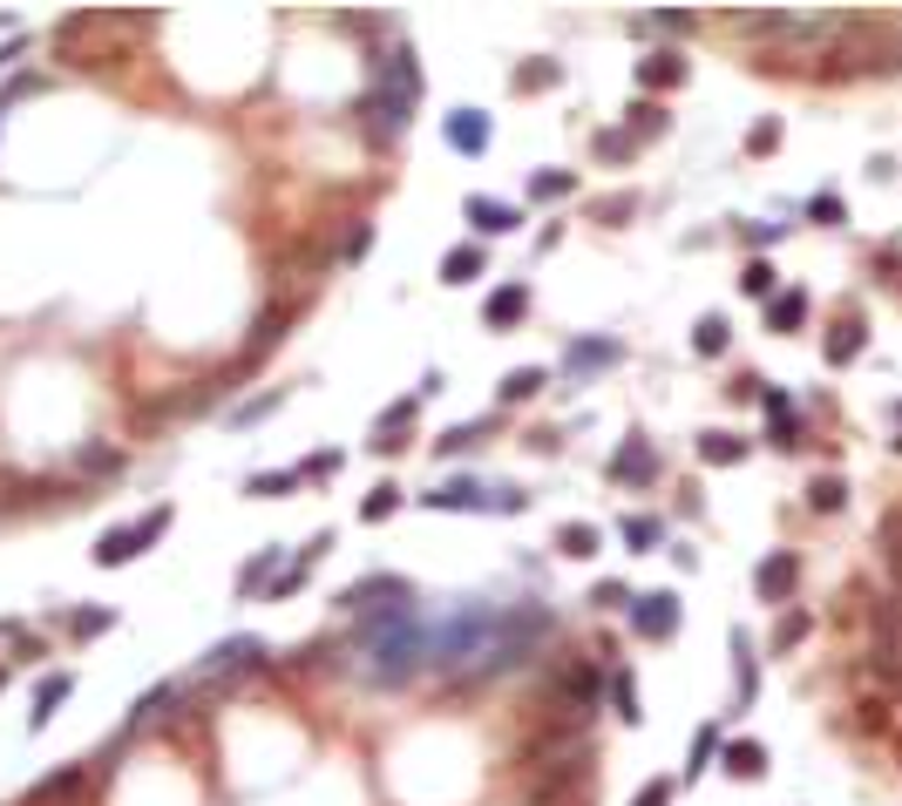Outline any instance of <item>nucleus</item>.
Masks as SVG:
<instances>
[{"mask_svg": "<svg viewBox=\"0 0 902 806\" xmlns=\"http://www.w3.org/2000/svg\"><path fill=\"white\" fill-rule=\"evenodd\" d=\"M611 698H617V718H624V725H638V718H645V712H638V684H632V671H617V678H611Z\"/></svg>", "mask_w": 902, "mask_h": 806, "instance_id": "2f4dec72", "label": "nucleus"}, {"mask_svg": "<svg viewBox=\"0 0 902 806\" xmlns=\"http://www.w3.org/2000/svg\"><path fill=\"white\" fill-rule=\"evenodd\" d=\"M624 536H632L638 549H652V542H658L665 529H658V522H652V515H632V522H624Z\"/></svg>", "mask_w": 902, "mask_h": 806, "instance_id": "49530a36", "label": "nucleus"}, {"mask_svg": "<svg viewBox=\"0 0 902 806\" xmlns=\"http://www.w3.org/2000/svg\"><path fill=\"white\" fill-rule=\"evenodd\" d=\"M543 380H550L543 367H516V373L502 380V407H523V400H536V393H543Z\"/></svg>", "mask_w": 902, "mask_h": 806, "instance_id": "5701e85b", "label": "nucleus"}, {"mask_svg": "<svg viewBox=\"0 0 902 806\" xmlns=\"http://www.w3.org/2000/svg\"><path fill=\"white\" fill-rule=\"evenodd\" d=\"M882 562H889V576L902 583V515H882Z\"/></svg>", "mask_w": 902, "mask_h": 806, "instance_id": "473e14b6", "label": "nucleus"}, {"mask_svg": "<svg viewBox=\"0 0 902 806\" xmlns=\"http://www.w3.org/2000/svg\"><path fill=\"white\" fill-rule=\"evenodd\" d=\"M557 549H564V556H598V522H564Z\"/></svg>", "mask_w": 902, "mask_h": 806, "instance_id": "a878e982", "label": "nucleus"}, {"mask_svg": "<svg viewBox=\"0 0 902 806\" xmlns=\"http://www.w3.org/2000/svg\"><path fill=\"white\" fill-rule=\"evenodd\" d=\"M394 508H401V489H394V481H380V489H374V495L360 502V515H367V522H387Z\"/></svg>", "mask_w": 902, "mask_h": 806, "instance_id": "72a5a7b5", "label": "nucleus"}, {"mask_svg": "<svg viewBox=\"0 0 902 806\" xmlns=\"http://www.w3.org/2000/svg\"><path fill=\"white\" fill-rule=\"evenodd\" d=\"M808 211H814L821 224H842V217H848V204H842V197H828V190H821V197H814V204H808Z\"/></svg>", "mask_w": 902, "mask_h": 806, "instance_id": "de8ad7c7", "label": "nucleus"}, {"mask_svg": "<svg viewBox=\"0 0 902 806\" xmlns=\"http://www.w3.org/2000/svg\"><path fill=\"white\" fill-rule=\"evenodd\" d=\"M726 339H733V326H726L720 312H705L699 326H692V352H705V359H713V352H726Z\"/></svg>", "mask_w": 902, "mask_h": 806, "instance_id": "b1692460", "label": "nucleus"}, {"mask_svg": "<svg viewBox=\"0 0 902 806\" xmlns=\"http://www.w3.org/2000/svg\"><path fill=\"white\" fill-rule=\"evenodd\" d=\"M408 109H414L408 96H394V89H380V82H374V96L360 102V115H367V136H374V143H394V136H408Z\"/></svg>", "mask_w": 902, "mask_h": 806, "instance_id": "f03ea898", "label": "nucleus"}, {"mask_svg": "<svg viewBox=\"0 0 902 806\" xmlns=\"http://www.w3.org/2000/svg\"><path fill=\"white\" fill-rule=\"evenodd\" d=\"M632 596H638L632 583H598V590H591V603H598V611H632Z\"/></svg>", "mask_w": 902, "mask_h": 806, "instance_id": "58836bf2", "label": "nucleus"}, {"mask_svg": "<svg viewBox=\"0 0 902 806\" xmlns=\"http://www.w3.org/2000/svg\"><path fill=\"white\" fill-rule=\"evenodd\" d=\"M170 705H177V684H156V692H143V698H136L130 725H143V718H156V712H170Z\"/></svg>", "mask_w": 902, "mask_h": 806, "instance_id": "f704fd0d", "label": "nucleus"}, {"mask_svg": "<svg viewBox=\"0 0 902 806\" xmlns=\"http://www.w3.org/2000/svg\"><path fill=\"white\" fill-rule=\"evenodd\" d=\"M380 596H387V603H414V590H408L401 576H360V583H353L339 603H346L353 617H367V611H380Z\"/></svg>", "mask_w": 902, "mask_h": 806, "instance_id": "39448f33", "label": "nucleus"}, {"mask_svg": "<svg viewBox=\"0 0 902 806\" xmlns=\"http://www.w3.org/2000/svg\"><path fill=\"white\" fill-rule=\"evenodd\" d=\"M686 82V55L679 48H658V55H645L638 61V89L652 96V89H679Z\"/></svg>", "mask_w": 902, "mask_h": 806, "instance_id": "9d476101", "label": "nucleus"}, {"mask_svg": "<svg viewBox=\"0 0 902 806\" xmlns=\"http://www.w3.org/2000/svg\"><path fill=\"white\" fill-rule=\"evenodd\" d=\"M739 286H747L754 299H773V265H767V258H754V265H747V278H739Z\"/></svg>", "mask_w": 902, "mask_h": 806, "instance_id": "79ce46f5", "label": "nucleus"}, {"mask_svg": "<svg viewBox=\"0 0 902 806\" xmlns=\"http://www.w3.org/2000/svg\"><path fill=\"white\" fill-rule=\"evenodd\" d=\"M333 468H339V455H312V461L299 468V481H305V474H333Z\"/></svg>", "mask_w": 902, "mask_h": 806, "instance_id": "6e6d98bb", "label": "nucleus"}, {"mask_svg": "<svg viewBox=\"0 0 902 806\" xmlns=\"http://www.w3.org/2000/svg\"><path fill=\"white\" fill-rule=\"evenodd\" d=\"M624 617H632L638 637H672L679 630V596L672 590H645V596H632V611H624Z\"/></svg>", "mask_w": 902, "mask_h": 806, "instance_id": "7ed1b4c3", "label": "nucleus"}, {"mask_svg": "<svg viewBox=\"0 0 902 806\" xmlns=\"http://www.w3.org/2000/svg\"><path fill=\"white\" fill-rule=\"evenodd\" d=\"M489 271V251L482 245H455L448 258H442V278H448V286H468V278H482Z\"/></svg>", "mask_w": 902, "mask_h": 806, "instance_id": "aec40b11", "label": "nucleus"}, {"mask_svg": "<svg viewBox=\"0 0 902 806\" xmlns=\"http://www.w3.org/2000/svg\"><path fill=\"white\" fill-rule=\"evenodd\" d=\"M720 765H726L733 780H760V773H767V746H760V739H726Z\"/></svg>", "mask_w": 902, "mask_h": 806, "instance_id": "ddd939ff", "label": "nucleus"}, {"mask_svg": "<svg viewBox=\"0 0 902 806\" xmlns=\"http://www.w3.org/2000/svg\"><path fill=\"white\" fill-rule=\"evenodd\" d=\"M617 359H624L617 339H570V346H564V367H570V373H598V367H617Z\"/></svg>", "mask_w": 902, "mask_h": 806, "instance_id": "9b49d317", "label": "nucleus"}, {"mask_svg": "<svg viewBox=\"0 0 902 806\" xmlns=\"http://www.w3.org/2000/svg\"><path fill=\"white\" fill-rule=\"evenodd\" d=\"M557 692L570 698V712H591V705H598V671L583 664V658H564V671H557Z\"/></svg>", "mask_w": 902, "mask_h": 806, "instance_id": "f8f14e48", "label": "nucleus"}, {"mask_svg": "<svg viewBox=\"0 0 902 806\" xmlns=\"http://www.w3.org/2000/svg\"><path fill=\"white\" fill-rule=\"evenodd\" d=\"M624 149H632V136H617V130L598 136V156H624Z\"/></svg>", "mask_w": 902, "mask_h": 806, "instance_id": "5fc2aeb1", "label": "nucleus"}, {"mask_svg": "<svg viewBox=\"0 0 902 806\" xmlns=\"http://www.w3.org/2000/svg\"><path fill=\"white\" fill-rule=\"evenodd\" d=\"M842 502H848L842 474H814V481H808V508H814V515H835Z\"/></svg>", "mask_w": 902, "mask_h": 806, "instance_id": "393cba45", "label": "nucleus"}, {"mask_svg": "<svg viewBox=\"0 0 902 806\" xmlns=\"http://www.w3.org/2000/svg\"><path fill=\"white\" fill-rule=\"evenodd\" d=\"M109 624H115L109 611H75V617H68V637H82V643H89V637H102Z\"/></svg>", "mask_w": 902, "mask_h": 806, "instance_id": "4c0bfd02", "label": "nucleus"}, {"mask_svg": "<svg viewBox=\"0 0 902 806\" xmlns=\"http://www.w3.org/2000/svg\"><path fill=\"white\" fill-rule=\"evenodd\" d=\"M523 312H530V286H495V292H489V305H482V318H489V326H516Z\"/></svg>", "mask_w": 902, "mask_h": 806, "instance_id": "f3484780", "label": "nucleus"}, {"mask_svg": "<svg viewBox=\"0 0 902 806\" xmlns=\"http://www.w3.org/2000/svg\"><path fill=\"white\" fill-rule=\"evenodd\" d=\"M773 143H780V123H773V115H760V123L747 130V149H754V156H767Z\"/></svg>", "mask_w": 902, "mask_h": 806, "instance_id": "37998d69", "label": "nucleus"}, {"mask_svg": "<svg viewBox=\"0 0 902 806\" xmlns=\"http://www.w3.org/2000/svg\"><path fill=\"white\" fill-rule=\"evenodd\" d=\"M271 562H279V549H265V556H252L245 570H238V590H245V596H252V590H258V583L271 576Z\"/></svg>", "mask_w": 902, "mask_h": 806, "instance_id": "a19ab883", "label": "nucleus"}, {"mask_svg": "<svg viewBox=\"0 0 902 806\" xmlns=\"http://www.w3.org/2000/svg\"><path fill=\"white\" fill-rule=\"evenodd\" d=\"M550 82H557V68H550V61H536V68L516 75V89H550Z\"/></svg>", "mask_w": 902, "mask_h": 806, "instance_id": "09e8293b", "label": "nucleus"}, {"mask_svg": "<svg viewBox=\"0 0 902 806\" xmlns=\"http://www.w3.org/2000/svg\"><path fill=\"white\" fill-rule=\"evenodd\" d=\"M442 130H448V149H461V156H482L489 149V115L482 109H455Z\"/></svg>", "mask_w": 902, "mask_h": 806, "instance_id": "1a4fd4ad", "label": "nucleus"}, {"mask_svg": "<svg viewBox=\"0 0 902 806\" xmlns=\"http://www.w3.org/2000/svg\"><path fill=\"white\" fill-rule=\"evenodd\" d=\"M882 684H902V630H876V651H869Z\"/></svg>", "mask_w": 902, "mask_h": 806, "instance_id": "412c9836", "label": "nucleus"}, {"mask_svg": "<svg viewBox=\"0 0 902 806\" xmlns=\"http://www.w3.org/2000/svg\"><path fill=\"white\" fill-rule=\"evenodd\" d=\"M367 245H374V224H353V231H346V258H360Z\"/></svg>", "mask_w": 902, "mask_h": 806, "instance_id": "864d4df0", "label": "nucleus"}, {"mask_svg": "<svg viewBox=\"0 0 902 806\" xmlns=\"http://www.w3.org/2000/svg\"><path fill=\"white\" fill-rule=\"evenodd\" d=\"M82 468H89V474H115V468H123V455H115V448H82Z\"/></svg>", "mask_w": 902, "mask_h": 806, "instance_id": "a18cd8bd", "label": "nucleus"}, {"mask_svg": "<svg viewBox=\"0 0 902 806\" xmlns=\"http://www.w3.org/2000/svg\"><path fill=\"white\" fill-rule=\"evenodd\" d=\"M617 217H632V197H604L598 204V224H617Z\"/></svg>", "mask_w": 902, "mask_h": 806, "instance_id": "603ef678", "label": "nucleus"}, {"mask_svg": "<svg viewBox=\"0 0 902 806\" xmlns=\"http://www.w3.org/2000/svg\"><path fill=\"white\" fill-rule=\"evenodd\" d=\"M713 752H720V725H699V732H692V765H686V780H699L705 765H713ZM686 780H679V786H686Z\"/></svg>", "mask_w": 902, "mask_h": 806, "instance_id": "bb28decb", "label": "nucleus"}, {"mask_svg": "<svg viewBox=\"0 0 902 806\" xmlns=\"http://www.w3.org/2000/svg\"><path fill=\"white\" fill-rule=\"evenodd\" d=\"M760 407H767V434H773V448H801V427H794V393H788V387H760Z\"/></svg>", "mask_w": 902, "mask_h": 806, "instance_id": "0eeeda50", "label": "nucleus"}, {"mask_svg": "<svg viewBox=\"0 0 902 806\" xmlns=\"http://www.w3.org/2000/svg\"><path fill=\"white\" fill-rule=\"evenodd\" d=\"M895 448H902V440H895Z\"/></svg>", "mask_w": 902, "mask_h": 806, "instance_id": "13d9d810", "label": "nucleus"}, {"mask_svg": "<svg viewBox=\"0 0 902 806\" xmlns=\"http://www.w3.org/2000/svg\"><path fill=\"white\" fill-rule=\"evenodd\" d=\"M801 583V556L794 549H773L760 570H754V590H760V603H788V590Z\"/></svg>", "mask_w": 902, "mask_h": 806, "instance_id": "20e7f679", "label": "nucleus"}, {"mask_svg": "<svg viewBox=\"0 0 902 806\" xmlns=\"http://www.w3.org/2000/svg\"><path fill=\"white\" fill-rule=\"evenodd\" d=\"M258 658H265L258 637H224V643H211V651H204V671H211V678H238V671H252Z\"/></svg>", "mask_w": 902, "mask_h": 806, "instance_id": "423d86ee", "label": "nucleus"}, {"mask_svg": "<svg viewBox=\"0 0 902 806\" xmlns=\"http://www.w3.org/2000/svg\"><path fill=\"white\" fill-rule=\"evenodd\" d=\"M0 684H8V664H0Z\"/></svg>", "mask_w": 902, "mask_h": 806, "instance_id": "4d7b16f0", "label": "nucleus"}, {"mask_svg": "<svg viewBox=\"0 0 902 806\" xmlns=\"http://www.w3.org/2000/svg\"><path fill=\"white\" fill-rule=\"evenodd\" d=\"M170 515H177V508L164 502V508H143L136 522H123V529H109V536L96 542V562H102V570H123V562H136V556H143L149 542H164Z\"/></svg>", "mask_w": 902, "mask_h": 806, "instance_id": "f257e3e1", "label": "nucleus"}, {"mask_svg": "<svg viewBox=\"0 0 902 806\" xmlns=\"http://www.w3.org/2000/svg\"><path fill=\"white\" fill-rule=\"evenodd\" d=\"M672 793H679V780H672V773H658V780H645V786H638V799H632V806H672Z\"/></svg>", "mask_w": 902, "mask_h": 806, "instance_id": "e433bc0d", "label": "nucleus"}, {"mask_svg": "<svg viewBox=\"0 0 902 806\" xmlns=\"http://www.w3.org/2000/svg\"><path fill=\"white\" fill-rule=\"evenodd\" d=\"M421 502H427V508H489V489H476V481L455 474V481H442V489H427Z\"/></svg>", "mask_w": 902, "mask_h": 806, "instance_id": "dca6fc26", "label": "nucleus"}, {"mask_svg": "<svg viewBox=\"0 0 902 806\" xmlns=\"http://www.w3.org/2000/svg\"><path fill=\"white\" fill-rule=\"evenodd\" d=\"M739 455H747V440H739V434H726V427H705L699 434V461L705 468H733Z\"/></svg>", "mask_w": 902, "mask_h": 806, "instance_id": "a211bd4d", "label": "nucleus"}, {"mask_svg": "<svg viewBox=\"0 0 902 806\" xmlns=\"http://www.w3.org/2000/svg\"><path fill=\"white\" fill-rule=\"evenodd\" d=\"M299 489V468H279V474H252L245 481V495H258V502H271V495H292Z\"/></svg>", "mask_w": 902, "mask_h": 806, "instance_id": "cd10ccee", "label": "nucleus"}, {"mask_svg": "<svg viewBox=\"0 0 902 806\" xmlns=\"http://www.w3.org/2000/svg\"><path fill=\"white\" fill-rule=\"evenodd\" d=\"M570 190H577L570 170H536V177H530V197H536V204H550V197H570Z\"/></svg>", "mask_w": 902, "mask_h": 806, "instance_id": "7c9ffc66", "label": "nucleus"}, {"mask_svg": "<svg viewBox=\"0 0 902 806\" xmlns=\"http://www.w3.org/2000/svg\"><path fill=\"white\" fill-rule=\"evenodd\" d=\"M489 508H502V515H523V508H530V495H523V489H495V495H489Z\"/></svg>", "mask_w": 902, "mask_h": 806, "instance_id": "8fccbe9b", "label": "nucleus"}, {"mask_svg": "<svg viewBox=\"0 0 902 806\" xmlns=\"http://www.w3.org/2000/svg\"><path fill=\"white\" fill-rule=\"evenodd\" d=\"M624 115H632V136H658V130H665V115H658V102H632V109H624Z\"/></svg>", "mask_w": 902, "mask_h": 806, "instance_id": "ea45409f", "label": "nucleus"}, {"mask_svg": "<svg viewBox=\"0 0 902 806\" xmlns=\"http://www.w3.org/2000/svg\"><path fill=\"white\" fill-rule=\"evenodd\" d=\"M75 692V678L68 671H55V678H42V684H34V712H27V732H42V725L55 718V705Z\"/></svg>", "mask_w": 902, "mask_h": 806, "instance_id": "4468645a", "label": "nucleus"}, {"mask_svg": "<svg viewBox=\"0 0 902 806\" xmlns=\"http://www.w3.org/2000/svg\"><path fill=\"white\" fill-rule=\"evenodd\" d=\"M611 474H617V481H652V474H658V455L632 434V440H624V448L611 455Z\"/></svg>", "mask_w": 902, "mask_h": 806, "instance_id": "2eb2a0df", "label": "nucleus"}, {"mask_svg": "<svg viewBox=\"0 0 902 806\" xmlns=\"http://www.w3.org/2000/svg\"><path fill=\"white\" fill-rule=\"evenodd\" d=\"M279 339H286V312H265L258 326H252V346H245V367H252V359H258L265 346H279Z\"/></svg>", "mask_w": 902, "mask_h": 806, "instance_id": "c85d7f7f", "label": "nucleus"}, {"mask_svg": "<svg viewBox=\"0 0 902 806\" xmlns=\"http://www.w3.org/2000/svg\"><path fill=\"white\" fill-rule=\"evenodd\" d=\"M82 793V765H62V773H48L42 786L27 793V806H62V799H75Z\"/></svg>", "mask_w": 902, "mask_h": 806, "instance_id": "6ab92c4d", "label": "nucleus"}, {"mask_svg": "<svg viewBox=\"0 0 902 806\" xmlns=\"http://www.w3.org/2000/svg\"><path fill=\"white\" fill-rule=\"evenodd\" d=\"M0 115H8V109H0Z\"/></svg>", "mask_w": 902, "mask_h": 806, "instance_id": "bf43d9fd", "label": "nucleus"}, {"mask_svg": "<svg viewBox=\"0 0 902 806\" xmlns=\"http://www.w3.org/2000/svg\"><path fill=\"white\" fill-rule=\"evenodd\" d=\"M801 637H808V617L794 611V617H780V624H773V651H788V643H801Z\"/></svg>", "mask_w": 902, "mask_h": 806, "instance_id": "c03bdc74", "label": "nucleus"}, {"mask_svg": "<svg viewBox=\"0 0 902 806\" xmlns=\"http://www.w3.org/2000/svg\"><path fill=\"white\" fill-rule=\"evenodd\" d=\"M461 217L476 224L482 237H509V231L523 224V211H516V204H495V197H468V204H461Z\"/></svg>", "mask_w": 902, "mask_h": 806, "instance_id": "6e6552de", "label": "nucleus"}, {"mask_svg": "<svg viewBox=\"0 0 902 806\" xmlns=\"http://www.w3.org/2000/svg\"><path fill=\"white\" fill-rule=\"evenodd\" d=\"M767 318H773V333H794L801 318H808V292H788V299H773V305H767Z\"/></svg>", "mask_w": 902, "mask_h": 806, "instance_id": "c756f323", "label": "nucleus"}, {"mask_svg": "<svg viewBox=\"0 0 902 806\" xmlns=\"http://www.w3.org/2000/svg\"><path fill=\"white\" fill-rule=\"evenodd\" d=\"M271 407H279V393H258V400H245V407H238V421H245V427H252V421H265V414H271Z\"/></svg>", "mask_w": 902, "mask_h": 806, "instance_id": "3c124183", "label": "nucleus"}, {"mask_svg": "<svg viewBox=\"0 0 902 806\" xmlns=\"http://www.w3.org/2000/svg\"><path fill=\"white\" fill-rule=\"evenodd\" d=\"M861 346H869V326H861V318H848V326H835V333H828V359H835V367L861 359Z\"/></svg>", "mask_w": 902, "mask_h": 806, "instance_id": "4be33fe9", "label": "nucleus"}, {"mask_svg": "<svg viewBox=\"0 0 902 806\" xmlns=\"http://www.w3.org/2000/svg\"><path fill=\"white\" fill-rule=\"evenodd\" d=\"M482 434H489V421H468V427H448V434L435 440V455H455V448H476Z\"/></svg>", "mask_w": 902, "mask_h": 806, "instance_id": "c9c22d12", "label": "nucleus"}]
</instances>
